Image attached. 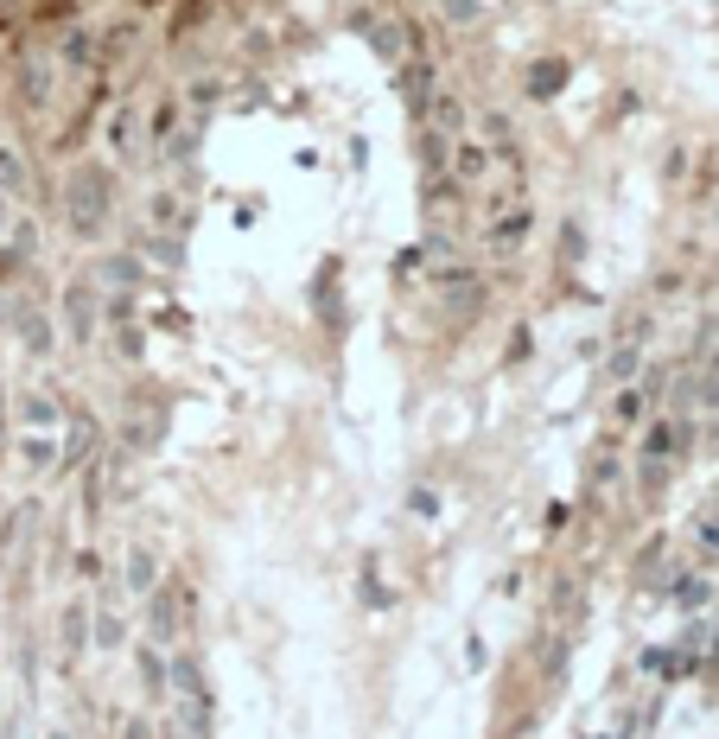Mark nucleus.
Here are the masks:
<instances>
[{
  "mask_svg": "<svg viewBox=\"0 0 719 739\" xmlns=\"http://www.w3.org/2000/svg\"><path fill=\"white\" fill-rule=\"evenodd\" d=\"M109 204H115V185H109L102 166H77V173H70V223H77L83 236L109 223Z\"/></svg>",
  "mask_w": 719,
  "mask_h": 739,
  "instance_id": "1",
  "label": "nucleus"
},
{
  "mask_svg": "<svg viewBox=\"0 0 719 739\" xmlns=\"http://www.w3.org/2000/svg\"><path fill=\"white\" fill-rule=\"evenodd\" d=\"M522 230H529V211L522 204H510V211H497V223H490V249H516Z\"/></svg>",
  "mask_w": 719,
  "mask_h": 739,
  "instance_id": "2",
  "label": "nucleus"
},
{
  "mask_svg": "<svg viewBox=\"0 0 719 739\" xmlns=\"http://www.w3.org/2000/svg\"><path fill=\"white\" fill-rule=\"evenodd\" d=\"M45 96H51V71H45L39 58H26L20 64V102H26V109H39Z\"/></svg>",
  "mask_w": 719,
  "mask_h": 739,
  "instance_id": "3",
  "label": "nucleus"
},
{
  "mask_svg": "<svg viewBox=\"0 0 719 739\" xmlns=\"http://www.w3.org/2000/svg\"><path fill=\"white\" fill-rule=\"evenodd\" d=\"M153 638H179V599H172L166 587H153Z\"/></svg>",
  "mask_w": 719,
  "mask_h": 739,
  "instance_id": "4",
  "label": "nucleus"
},
{
  "mask_svg": "<svg viewBox=\"0 0 719 739\" xmlns=\"http://www.w3.org/2000/svg\"><path fill=\"white\" fill-rule=\"evenodd\" d=\"M115 147H121V160H134V153H140V109H121L115 115Z\"/></svg>",
  "mask_w": 719,
  "mask_h": 739,
  "instance_id": "5",
  "label": "nucleus"
},
{
  "mask_svg": "<svg viewBox=\"0 0 719 739\" xmlns=\"http://www.w3.org/2000/svg\"><path fill=\"white\" fill-rule=\"evenodd\" d=\"M70 332H77V338H90V281H77V287H70Z\"/></svg>",
  "mask_w": 719,
  "mask_h": 739,
  "instance_id": "6",
  "label": "nucleus"
},
{
  "mask_svg": "<svg viewBox=\"0 0 719 739\" xmlns=\"http://www.w3.org/2000/svg\"><path fill=\"white\" fill-rule=\"evenodd\" d=\"M0 192H26V173H20V153L0 147Z\"/></svg>",
  "mask_w": 719,
  "mask_h": 739,
  "instance_id": "7",
  "label": "nucleus"
},
{
  "mask_svg": "<svg viewBox=\"0 0 719 739\" xmlns=\"http://www.w3.org/2000/svg\"><path fill=\"white\" fill-rule=\"evenodd\" d=\"M427 83H433V71H427V64H408V102H414V109L427 102Z\"/></svg>",
  "mask_w": 719,
  "mask_h": 739,
  "instance_id": "8",
  "label": "nucleus"
},
{
  "mask_svg": "<svg viewBox=\"0 0 719 739\" xmlns=\"http://www.w3.org/2000/svg\"><path fill=\"white\" fill-rule=\"evenodd\" d=\"M446 20H459V26H478V7H471V0H446Z\"/></svg>",
  "mask_w": 719,
  "mask_h": 739,
  "instance_id": "9",
  "label": "nucleus"
},
{
  "mask_svg": "<svg viewBox=\"0 0 719 739\" xmlns=\"http://www.w3.org/2000/svg\"><path fill=\"white\" fill-rule=\"evenodd\" d=\"M128 580H134L140 593H147V587H153V555H134V574H128Z\"/></svg>",
  "mask_w": 719,
  "mask_h": 739,
  "instance_id": "10",
  "label": "nucleus"
},
{
  "mask_svg": "<svg viewBox=\"0 0 719 739\" xmlns=\"http://www.w3.org/2000/svg\"><path fill=\"white\" fill-rule=\"evenodd\" d=\"M153 217H160L166 230H179V204H172V198H153Z\"/></svg>",
  "mask_w": 719,
  "mask_h": 739,
  "instance_id": "11",
  "label": "nucleus"
},
{
  "mask_svg": "<svg viewBox=\"0 0 719 739\" xmlns=\"http://www.w3.org/2000/svg\"><path fill=\"white\" fill-rule=\"evenodd\" d=\"M459 173H465V179H478V173H484V153H478V147H465V153H459Z\"/></svg>",
  "mask_w": 719,
  "mask_h": 739,
  "instance_id": "12",
  "label": "nucleus"
},
{
  "mask_svg": "<svg viewBox=\"0 0 719 739\" xmlns=\"http://www.w3.org/2000/svg\"><path fill=\"white\" fill-rule=\"evenodd\" d=\"M128 739H147V720H134V727H128Z\"/></svg>",
  "mask_w": 719,
  "mask_h": 739,
  "instance_id": "13",
  "label": "nucleus"
},
{
  "mask_svg": "<svg viewBox=\"0 0 719 739\" xmlns=\"http://www.w3.org/2000/svg\"><path fill=\"white\" fill-rule=\"evenodd\" d=\"M7 20H13V13H7V0H0V32H7Z\"/></svg>",
  "mask_w": 719,
  "mask_h": 739,
  "instance_id": "14",
  "label": "nucleus"
},
{
  "mask_svg": "<svg viewBox=\"0 0 719 739\" xmlns=\"http://www.w3.org/2000/svg\"><path fill=\"white\" fill-rule=\"evenodd\" d=\"M0 230H7V204H0Z\"/></svg>",
  "mask_w": 719,
  "mask_h": 739,
  "instance_id": "15",
  "label": "nucleus"
}]
</instances>
